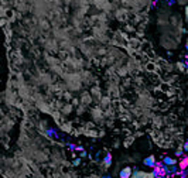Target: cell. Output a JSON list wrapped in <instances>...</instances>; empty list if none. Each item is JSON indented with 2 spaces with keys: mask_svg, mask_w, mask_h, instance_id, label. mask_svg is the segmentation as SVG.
I'll return each mask as SVG.
<instances>
[{
  "mask_svg": "<svg viewBox=\"0 0 188 178\" xmlns=\"http://www.w3.org/2000/svg\"><path fill=\"white\" fill-rule=\"evenodd\" d=\"M154 163H156V160H154V157H153V156H152V157H147V158L144 160V164H146V165H149V167H153Z\"/></svg>",
  "mask_w": 188,
  "mask_h": 178,
  "instance_id": "6",
  "label": "cell"
},
{
  "mask_svg": "<svg viewBox=\"0 0 188 178\" xmlns=\"http://www.w3.org/2000/svg\"><path fill=\"white\" fill-rule=\"evenodd\" d=\"M105 178H110V177H105Z\"/></svg>",
  "mask_w": 188,
  "mask_h": 178,
  "instance_id": "8",
  "label": "cell"
},
{
  "mask_svg": "<svg viewBox=\"0 0 188 178\" xmlns=\"http://www.w3.org/2000/svg\"><path fill=\"white\" fill-rule=\"evenodd\" d=\"M130 178H154L153 172H144V171H136L130 175Z\"/></svg>",
  "mask_w": 188,
  "mask_h": 178,
  "instance_id": "2",
  "label": "cell"
},
{
  "mask_svg": "<svg viewBox=\"0 0 188 178\" xmlns=\"http://www.w3.org/2000/svg\"><path fill=\"white\" fill-rule=\"evenodd\" d=\"M130 175H132V168L126 167L120 171V178H130Z\"/></svg>",
  "mask_w": 188,
  "mask_h": 178,
  "instance_id": "3",
  "label": "cell"
},
{
  "mask_svg": "<svg viewBox=\"0 0 188 178\" xmlns=\"http://www.w3.org/2000/svg\"><path fill=\"white\" fill-rule=\"evenodd\" d=\"M187 165H188V158H187V157H184V158L180 161L178 167H180V170H187Z\"/></svg>",
  "mask_w": 188,
  "mask_h": 178,
  "instance_id": "5",
  "label": "cell"
},
{
  "mask_svg": "<svg viewBox=\"0 0 188 178\" xmlns=\"http://www.w3.org/2000/svg\"><path fill=\"white\" fill-rule=\"evenodd\" d=\"M168 178H171V177H168Z\"/></svg>",
  "mask_w": 188,
  "mask_h": 178,
  "instance_id": "9",
  "label": "cell"
},
{
  "mask_svg": "<svg viewBox=\"0 0 188 178\" xmlns=\"http://www.w3.org/2000/svg\"><path fill=\"white\" fill-rule=\"evenodd\" d=\"M105 163H106V165H109V164H110V154H108V157L105 158Z\"/></svg>",
  "mask_w": 188,
  "mask_h": 178,
  "instance_id": "7",
  "label": "cell"
},
{
  "mask_svg": "<svg viewBox=\"0 0 188 178\" xmlns=\"http://www.w3.org/2000/svg\"><path fill=\"white\" fill-rule=\"evenodd\" d=\"M153 175H154V178H166L167 171H166V167L163 165V163H154Z\"/></svg>",
  "mask_w": 188,
  "mask_h": 178,
  "instance_id": "1",
  "label": "cell"
},
{
  "mask_svg": "<svg viewBox=\"0 0 188 178\" xmlns=\"http://www.w3.org/2000/svg\"><path fill=\"white\" fill-rule=\"evenodd\" d=\"M163 163H164L166 165H175L177 161H175L174 158H171V157H164V158H163Z\"/></svg>",
  "mask_w": 188,
  "mask_h": 178,
  "instance_id": "4",
  "label": "cell"
}]
</instances>
